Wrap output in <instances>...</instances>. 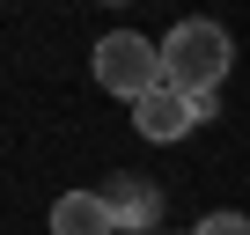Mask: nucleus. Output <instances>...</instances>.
<instances>
[{
    "instance_id": "1",
    "label": "nucleus",
    "mask_w": 250,
    "mask_h": 235,
    "mask_svg": "<svg viewBox=\"0 0 250 235\" xmlns=\"http://www.w3.org/2000/svg\"><path fill=\"white\" fill-rule=\"evenodd\" d=\"M228 66H235V44H228V30L206 22V15H184V22L162 37V74H169V88H184V96H221Z\"/></svg>"
},
{
    "instance_id": "3",
    "label": "nucleus",
    "mask_w": 250,
    "mask_h": 235,
    "mask_svg": "<svg viewBox=\"0 0 250 235\" xmlns=\"http://www.w3.org/2000/svg\"><path fill=\"white\" fill-rule=\"evenodd\" d=\"M191 125H199V103H191L184 88H169V81L133 103V133H140V140H162V147H169V140H184Z\"/></svg>"
},
{
    "instance_id": "5",
    "label": "nucleus",
    "mask_w": 250,
    "mask_h": 235,
    "mask_svg": "<svg viewBox=\"0 0 250 235\" xmlns=\"http://www.w3.org/2000/svg\"><path fill=\"white\" fill-rule=\"evenodd\" d=\"M52 235H118L103 191H59L52 198Z\"/></svg>"
},
{
    "instance_id": "7",
    "label": "nucleus",
    "mask_w": 250,
    "mask_h": 235,
    "mask_svg": "<svg viewBox=\"0 0 250 235\" xmlns=\"http://www.w3.org/2000/svg\"><path fill=\"white\" fill-rule=\"evenodd\" d=\"M110 8H118V0H110Z\"/></svg>"
},
{
    "instance_id": "2",
    "label": "nucleus",
    "mask_w": 250,
    "mask_h": 235,
    "mask_svg": "<svg viewBox=\"0 0 250 235\" xmlns=\"http://www.w3.org/2000/svg\"><path fill=\"white\" fill-rule=\"evenodd\" d=\"M88 66H96V88L118 96V103H140V96H155V88L169 81V74H162V44H147L140 30H110V37H96Z\"/></svg>"
},
{
    "instance_id": "6",
    "label": "nucleus",
    "mask_w": 250,
    "mask_h": 235,
    "mask_svg": "<svg viewBox=\"0 0 250 235\" xmlns=\"http://www.w3.org/2000/svg\"><path fill=\"white\" fill-rule=\"evenodd\" d=\"M191 235H250V213H206Z\"/></svg>"
},
{
    "instance_id": "4",
    "label": "nucleus",
    "mask_w": 250,
    "mask_h": 235,
    "mask_svg": "<svg viewBox=\"0 0 250 235\" xmlns=\"http://www.w3.org/2000/svg\"><path fill=\"white\" fill-rule=\"evenodd\" d=\"M103 206H110L118 235H140V228L162 220V191H155L147 176H103Z\"/></svg>"
}]
</instances>
